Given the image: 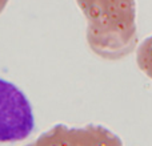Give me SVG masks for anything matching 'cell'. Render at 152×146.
I'll return each instance as SVG.
<instances>
[{"instance_id": "1", "label": "cell", "mask_w": 152, "mask_h": 146, "mask_svg": "<svg viewBox=\"0 0 152 146\" xmlns=\"http://www.w3.org/2000/svg\"><path fill=\"white\" fill-rule=\"evenodd\" d=\"M34 128V110L27 96L12 82L0 78V142L23 141Z\"/></svg>"}, {"instance_id": "2", "label": "cell", "mask_w": 152, "mask_h": 146, "mask_svg": "<svg viewBox=\"0 0 152 146\" xmlns=\"http://www.w3.org/2000/svg\"><path fill=\"white\" fill-rule=\"evenodd\" d=\"M34 146H123V142L113 132L102 125L69 128L59 124L43 133Z\"/></svg>"}, {"instance_id": "3", "label": "cell", "mask_w": 152, "mask_h": 146, "mask_svg": "<svg viewBox=\"0 0 152 146\" xmlns=\"http://www.w3.org/2000/svg\"><path fill=\"white\" fill-rule=\"evenodd\" d=\"M136 63L140 71L152 80V36L144 40L137 48Z\"/></svg>"}, {"instance_id": "4", "label": "cell", "mask_w": 152, "mask_h": 146, "mask_svg": "<svg viewBox=\"0 0 152 146\" xmlns=\"http://www.w3.org/2000/svg\"><path fill=\"white\" fill-rule=\"evenodd\" d=\"M26 146H34V144H29V145H26Z\"/></svg>"}]
</instances>
